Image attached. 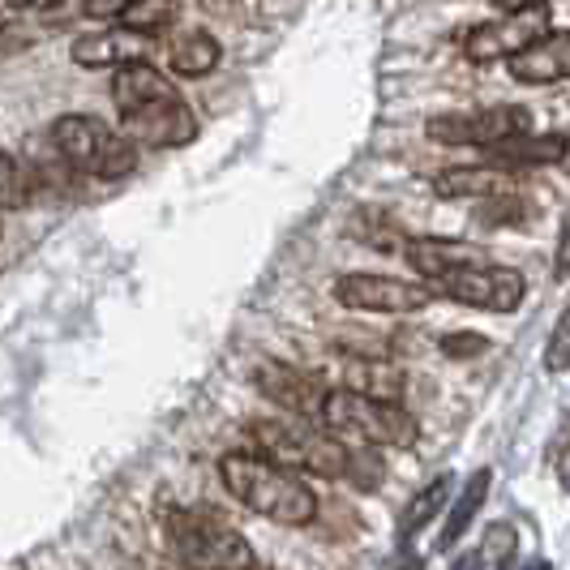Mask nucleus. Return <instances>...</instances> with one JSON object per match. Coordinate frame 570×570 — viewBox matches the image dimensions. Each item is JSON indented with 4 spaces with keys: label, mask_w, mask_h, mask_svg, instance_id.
<instances>
[{
    "label": "nucleus",
    "mask_w": 570,
    "mask_h": 570,
    "mask_svg": "<svg viewBox=\"0 0 570 570\" xmlns=\"http://www.w3.org/2000/svg\"><path fill=\"white\" fill-rule=\"evenodd\" d=\"M112 99L120 112V134L138 146H189L198 138V116L180 99L168 73L155 65H125L112 73Z\"/></svg>",
    "instance_id": "nucleus-1"
},
{
    "label": "nucleus",
    "mask_w": 570,
    "mask_h": 570,
    "mask_svg": "<svg viewBox=\"0 0 570 570\" xmlns=\"http://www.w3.org/2000/svg\"><path fill=\"white\" fill-rule=\"evenodd\" d=\"M219 481L240 507L254 514L284 523V528H305L317 514V493L296 472H287L271 459L254 455V451H232L219 459Z\"/></svg>",
    "instance_id": "nucleus-2"
},
{
    "label": "nucleus",
    "mask_w": 570,
    "mask_h": 570,
    "mask_svg": "<svg viewBox=\"0 0 570 570\" xmlns=\"http://www.w3.org/2000/svg\"><path fill=\"white\" fill-rule=\"evenodd\" d=\"M249 442L254 455L279 463L287 472H309V476H326V481H343L347 472V442L340 433L322 425V421H301V416H266V421H249Z\"/></svg>",
    "instance_id": "nucleus-3"
},
{
    "label": "nucleus",
    "mask_w": 570,
    "mask_h": 570,
    "mask_svg": "<svg viewBox=\"0 0 570 570\" xmlns=\"http://www.w3.org/2000/svg\"><path fill=\"white\" fill-rule=\"evenodd\" d=\"M322 425L331 433H352L361 438L365 446H416L421 438V425L416 416L395 400H373V395H361V391H326V403H322Z\"/></svg>",
    "instance_id": "nucleus-4"
},
{
    "label": "nucleus",
    "mask_w": 570,
    "mask_h": 570,
    "mask_svg": "<svg viewBox=\"0 0 570 570\" xmlns=\"http://www.w3.org/2000/svg\"><path fill=\"white\" fill-rule=\"evenodd\" d=\"M48 138H52L57 155L69 168L99 176V180H116V176H129L138 168V146L129 142L125 134L108 129L99 116H60L57 125L48 129Z\"/></svg>",
    "instance_id": "nucleus-5"
},
{
    "label": "nucleus",
    "mask_w": 570,
    "mask_h": 570,
    "mask_svg": "<svg viewBox=\"0 0 570 570\" xmlns=\"http://www.w3.org/2000/svg\"><path fill=\"white\" fill-rule=\"evenodd\" d=\"M168 544L176 562L189 570H254L249 541L228 528L224 519L206 511H171L168 514Z\"/></svg>",
    "instance_id": "nucleus-6"
},
{
    "label": "nucleus",
    "mask_w": 570,
    "mask_h": 570,
    "mask_svg": "<svg viewBox=\"0 0 570 570\" xmlns=\"http://www.w3.org/2000/svg\"><path fill=\"white\" fill-rule=\"evenodd\" d=\"M429 142L442 146H502L532 134V112L519 104H493L481 112H442L425 120Z\"/></svg>",
    "instance_id": "nucleus-7"
},
{
    "label": "nucleus",
    "mask_w": 570,
    "mask_h": 570,
    "mask_svg": "<svg viewBox=\"0 0 570 570\" xmlns=\"http://www.w3.org/2000/svg\"><path fill=\"white\" fill-rule=\"evenodd\" d=\"M335 301L356 314H421L438 301L425 279H395V275H365L347 271L335 279Z\"/></svg>",
    "instance_id": "nucleus-8"
},
{
    "label": "nucleus",
    "mask_w": 570,
    "mask_h": 570,
    "mask_svg": "<svg viewBox=\"0 0 570 570\" xmlns=\"http://www.w3.org/2000/svg\"><path fill=\"white\" fill-rule=\"evenodd\" d=\"M438 296H451L455 305H468V309H485V314H514L528 296V279L511 271V266H468V271H455L446 279L433 284Z\"/></svg>",
    "instance_id": "nucleus-9"
},
{
    "label": "nucleus",
    "mask_w": 570,
    "mask_h": 570,
    "mask_svg": "<svg viewBox=\"0 0 570 570\" xmlns=\"http://www.w3.org/2000/svg\"><path fill=\"white\" fill-rule=\"evenodd\" d=\"M541 35H549V13L544 9H519V13H502L493 22H481L463 35V57L472 65H498V60H514L523 48H532Z\"/></svg>",
    "instance_id": "nucleus-10"
},
{
    "label": "nucleus",
    "mask_w": 570,
    "mask_h": 570,
    "mask_svg": "<svg viewBox=\"0 0 570 570\" xmlns=\"http://www.w3.org/2000/svg\"><path fill=\"white\" fill-rule=\"evenodd\" d=\"M254 386L262 391V400H271L275 407H284L287 416L301 421H322V403H326V386L314 373L284 365V361H262L254 370Z\"/></svg>",
    "instance_id": "nucleus-11"
},
{
    "label": "nucleus",
    "mask_w": 570,
    "mask_h": 570,
    "mask_svg": "<svg viewBox=\"0 0 570 570\" xmlns=\"http://www.w3.org/2000/svg\"><path fill=\"white\" fill-rule=\"evenodd\" d=\"M403 257L407 266L425 279V284H438L455 271H468V266H485L489 249L485 245H472V240H451V236H416L403 245Z\"/></svg>",
    "instance_id": "nucleus-12"
},
{
    "label": "nucleus",
    "mask_w": 570,
    "mask_h": 570,
    "mask_svg": "<svg viewBox=\"0 0 570 570\" xmlns=\"http://www.w3.org/2000/svg\"><path fill=\"white\" fill-rule=\"evenodd\" d=\"M433 194L446 202H489L514 198L519 194V171L493 168V164H472V168H446L433 176Z\"/></svg>",
    "instance_id": "nucleus-13"
},
{
    "label": "nucleus",
    "mask_w": 570,
    "mask_h": 570,
    "mask_svg": "<svg viewBox=\"0 0 570 570\" xmlns=\"http://www.w3.org/2000/svg\"><path fill=\"white\" fill-rule=\"evenodd\" d=\"M511 65V78L519 86H558L570 82V30H549L532 48H523Z\"/></svg>",
    "instance_id": "nucleus-14"
},
{
    "label": "nucleus",
    "mask_w": 570,
    "mask_h": 570,
    "mask_svg": "<svg viewBox=\"0 0 570 570\" xmlns=\"http://www.w3.org/2000/svg\"><path fill=\"white\" fill-rule=\"evenodd\" d=\"M150 52V39L146 35H134V30H95V35H82L73 39L69 57L78 69H125V65H138Z\"/></svg>",
    "instance_id": "nucleus-15"
},
{
    "label": "nucleus",
    "mask_w": 570,
    "mask_h": 570,
    "mask_svg": "<svg viewBox=\"0 0 570 570\" xmlns=\"http://www.w3.org/2000/svg\"><path fill=\"white\" fill-rule=\"evenodd\" d=\"M567 134H523V138H511L502 146H489V164L507 171H523L528 168H553L567 159Z\"/></svg>",
    "instance_id": "nucleus-16"
},
{
    "label": "nucleus",
    "mask_w": 570,
    "mask_h": 570,
    "mask_svg": "<svg viewBox=\"0 0 570 570\" xmlns=\"http://www.w3.org/2000/svg\"><path fill=\"white\" fill-rule=\"evenodd\" d=\"M219 60H224V48H219L215 35H206V30H180V35H171L168 69L176 78H206V73L219 69Z\"/></svg>",
    "instance_id": "nucleus-17"
},
{
    "label": "nucleus",
    "mask_w": 570,
    "mask_h": 570,
    "mask_svg": "<svg viewBox=\"0 0 570 570\" xmlns=\"http://www.w3.org/2000/svg\"><path fill=\"white\" fill-rule=\"evenodd\" d=\"M489 485H493V472H489V468H481V472H472V476H468V485L459 489L455 507L446 511V523H442V532H438V544H433L438 553H451V549L468 537L472 519H476V514H481V507H485Z\"/></svg>",
    "instance_id": "nucleus-18"
},
{
    "label": "nucleus",
    "mask_w": 570,
    "mask_h": 570,
    "mask_svg": "<svg viewBox=\"0 0 570 570\" xmlns=\"http://www.w3.org/2000/svg\"><path fill=\"white\" fill-rule=\"evenodd\" d=\"M451 489H455V481L451 476H438V481H429L407 507H403L400 514V528H395V537H400V544H412L421 532H425L429 523L438 519V514L446 511V498H451Z\"/></svg>",
    "instance_id": "nucleus-19"
},
{
    "label": "nucleus",
    "mask_w": 570,
    "mask_h": 570,
    "mask_svg": "<svg viewBox=\"0 0 570 570\" xmlns=\"http://www.w3.org/2000/svg\"><path fill=\"white\" fill-rule=\"evenodd\" d=\"M176 18H180V0H134V4L120 13V27L155 39V35H164V30L176 27Z\"/></svg>",
    "instance_id": "nucleus-20"
},
{
    "label": "nucleus",
    "mask_w": 570,
    "mask_h": 570,
    "mask_svg": "<svg viewBox=\"0 0 570 570\" xmlns=\"http://www.w3.org/2000/svg\"><path fill=\"white\" fill-rule=\"evenodd\" d=\"M27 202H30L27 168L9 150H0V210H22Z\"/></svg>",
    "instance_id": "nucleus-21"
},
{
    "label": "nucleus",
    "mask_w": 570,
    "mask_h": 570,
    "mask_svg": "<svg viewBox=\"0 0 570 570\" xmlns=\"http://www.w3.org/2000/svg\"><path fill=\"white\" fill-rule=\"evenodd\" d=\"M343 481H352L356 489H365V493H373V489L382 485V459H377V451L373 446H352L347 451V472H343Z\"/></svg>",
    "instance_id": "nucleus-22"
},
{
    "label": "nucleus",
    "mask_w": 570,
    "mask_h": 570,
    "mask_svg": "<svg viewBox=\"0 0 570 570\" xmlns=\"http://www.w3.org/2000/svg\"><path fill=\"white\" fill-rule=\"evenodd\" d=\"M481 558H485V567L502 570L507 562L514 558V528L511 523H489L485 537H481Z\"/></svg>",
    "instance_id": "nucleus-23"
},
{
    "label": "nucleus",
    "mask_w": 570,
    "mask_h": 570,
    "mask_svg": "<svg viewBox=\"0 0 570 570\" xmlns=\"http://www.w3.org/2000/svg\"><path fill=\"white\" fill-rule=\"evenodd\" d=\"M544 370L570 373V305L562 309V317L553 322V331H549V343H544Z\"/></svg>",
    "instance_id": "nucleus-24"
},
{
    "label": "nucleus",
    "mask_w": 570,
    "mask_h": 570,
    "mask_svg": "<svg viewBox=\"0 0 570 570\" xmlns=\"http://www.w3.org/2000/svg\"><path fill=\"white\" fill-rule=\"evenodd\" d=\"M442 352L455 356V361H472V356L489 352V340L485 335H476V331H455V335L442 340Z\"/></svg>",
    "instance_id": "nucleus-25"
},
{
    "label": "nucleus",
    "mask_w": 570,
    "mask_h": 570,
    "mask_svg": "<svg viewBox=\"0 0 570 570\" xmlns=\"http://www.w3.org/2000/svg\"><path fill=\"white\" fill-rule=\"evenodd\" d=\"M553 468H558L562 489H570V421L558 429V438H553Z\"/></svg>",
    "instance_id": "nucleus-26"
},
{
    "label": "nucleus",
    "mask_w": 570,
    "mask_h": 570,
    "mask_svg": "<svg viewBox=\"0 0 570 570\" xmlns=\"http://www.w3.org/2000/svg\"><path fill=\"white\" fill-rule=\"evenodd\" d=\"M553 279L567 284L570 279V210L562 219V236H558V249H553Z\"/></svg>",
    "instance_id": "nucleus-27"
},
{
    "label": "nucleus",
    "mask_w": 570,
    "mask_h": 570,
    "mask_svg": "<svg viewBox=\"0 0 570 570\" xmlns=\"http://www.w3.org/2000/svg\"><path fill=\"white\" fill-rule=\"evenodd\" d=\"M134 0H82V13L95 18V22H108V18H120Z\"/></svg>",
    "instance_id": "nucleus-28"
},
{
    "label": "nucleus",
    "mask_w": 570,
    "mask_h": 570,
    "mask_svg": "<svg viewBox=\"0 0 570 570\" xmlns=\"http://www.w3.org/2000/svg\"><path fill=\"white\" fill-rule=\"evenodd\" d=\"M502 13H519V9H544V4H553V0H493Z\"/></svg>",
    "instance_id": "nucleus-29"
},
{
    "label": "nucleus",
    "mask_w": 570,
    "mask_h": 570,
    "mask_svg": "<svg viewBox=\"0 0 570 570\" xmlns=\"http://www.w3.org/2000/svg\"><path fill=\"white\" fill-rule=\"evenodd\" d=\"M451 570H485V558H481V549H472V553H463L451 562Z\"/></svg>",
    "instance_id": "nucleus-30"
},
{
    "label": "nucleus",
    "mask_w": 570,
    "mask_h": 570,
    "mask_svg": "<svg viewBox=\"0 0 570 570\" xmlns=\"http://www.w3.org/2000/svg\"><path fill=\"white\" fill-rule=\"evenodd\" d=\"M395 570H425V562H421V558H403Z\"/></svg>",
    "instance_id": "nucleus-31"
},
{
    "label": "nucleus",
    "mask_w": 570,
    "mask_h": 570,
    "mask_svg": "<svg viewBox=\"0 0 570 570\" xmlns=\"http://www.w3.org/2000/svg\"><path fill=\"white\" fill-rule=\"evenodd\" d=\"M13 9H35V4H48V0H9Z\"/></svg>",
    "instance_id": "nucleus-32"
}]
</instances>
